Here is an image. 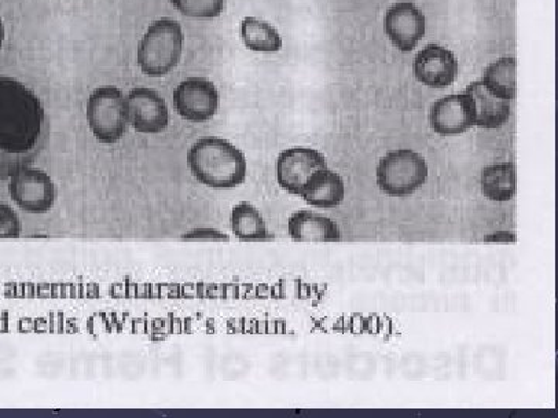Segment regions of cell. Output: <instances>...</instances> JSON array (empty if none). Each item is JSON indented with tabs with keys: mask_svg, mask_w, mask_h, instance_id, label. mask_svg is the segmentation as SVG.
<instances>
[{
	"mask_svg": "<svg viewBox=\"0 0 558 418\" xmlns=\"http://www.w3.org/2000/svg\"><path fill=\"white\" fill-rule=\"evenodd\" d=\"M49 137L50 121L38 95L21 81L0 76V180L32 167Z\"/></svg>",
	"mask_w": 558,
	"mask_h": 418,
	"instance_id": "obj_1",
	"label": "cell"
},
{
	"mask_svg": "<svg viewBox=\"0 0 558 418\" xmlns=\"http://www.w3.org/2000/svg\"><path fill=\"white\" fill-rule=\"evenodd\" d=\"M186 163L193 177L213 189H233L245 182L248 163L233 143L218 137L201 138L189 150Z\"/></svg>",
	"mask_w": 558,
	"mask_h": 418,
	"instance_id": "obj_2",
	"label": "cell"
},
{
	"mask_svg": "<svg viewBox=\"0 0 558 418\" xmlns=\"http://www.w3.org/2000/svg\"><path fill=\"white\" fill-rule=\"evenodd\" d=\"M183 44L185 35L178 21L163 17L153 22L138 44V67L149 78H163L178 67Z\"/></svg>",
	"mask_w": 558,
	"mask_h": 418,
	"instance_id": "obj_3",
	"label": "cell"
},
{
	"mask_svg": "<svg viewBox=\"0 0 558 418\" xmlns=\"http://www.w3.org/2000/svg\"><path fill=\"white\" fill-rule=\"evenodd\" d=\"M377 185L389 197L413 196L428 179V164L411 149L391 150L381 157L376 171Z\"/></svg>",
	"mask_w": 558,
	"mask_h": 418,
	"instance_id": "obj_4",
	"label": "cell"
},
{
	"mask_svg": "<svg viewBox=\"0 0 558 418\" xmlns=\"http://www.w3.org/2000/svg\"><path fill=\"white\" fill-rule=\"evenodd\" d=\"M86 115L92 134L105 145L120 142L130 126L126 97L113 86L97 87L92 91Z\"/></svg>",
	"mask_w": 558,
	"mask_h": 418,
	"instance_id": "obj_5",
	"label": "cell"
},
{
	"mask_svg": "<svg viewBox=\"0 0 558 418\" xmlns=\"http://www.w3.org/2000/svg\"><path fill=\"white\" fill-rule=\"evenodd\" d=\"M9 193L14 204L27 214H47L57 204L58 190L46 171L27 167L11 175Z\"/></svg>",
	"mask_w": 558,
	"mask_h": 418,
	"instance_id": "obj_6",
	"label": "cell"
},
{
	"mask_svg": "<svg viewBox=\"0 0 558 418\" xmlns=\"http://www.w3.org/2000/svg\"><path fill=\"white\" fill-rule=\"evenodd\" d=\"M175 112L191 123H205L216 115L219 94L215 84L207 78H189L175 87L172 95Z\"/></svg>",
	"mask_w": 558,
	"mask_h": 418,
	"instance_id": "obj_7",
	"label": "cell"
},
{
	"mask_svg": "<svg viewBox=\"0 0 558 418\" xmlns=\"http://www.w3.org/2000/svg\"><path fill=\"white\" fill-rule=\"evenodd\" d=\"M323 168H328V163L317 149L304 146L286 149L277 160L278 185L293 196H301L312 175Z\"/></svg>",
	"mask_w": 558,
	"mask_h": 418,
	"instance_id": "obj_8",
	"label": "cell"
},
{
	"mask_svg": "<svg viewBox=\"0 0 558 418\" xmlns=\"http://www.w3.org/2000/svg\"><path fill=\"white\" fill-rule=\"evenodd\" d=\"M384 30L396 49L410 53L424 38L427 21L414 3L398 2L385 13Z\"/></svg>",
	"mask_w": 558,
	"mask_h": 418,
	"instance_id": "obj_9",
	"label": "cell"
},
{
	"mask_svg": "<svg viewBox=\"0 0 558 418\" xmlns=\"http://www.w3.org/2000/svg\"><path fill=\"white\" fill-rule=\"evenodd\" d=\"M128 121L140 134H160L170 124L167 102L148 87L132 89L126 97Z\"/></svg>",
	"mask_w": 558,
	"mask_h": 418,
	"instance_id": "obj_10",
	"label": "cell"
},
{
	"mask_svg": "<svg viewBox=\"0 0 558 418\" xmlns=\"http://www.w3.org/2000/svg\"><path fill=\"white\" fill-rule=\"evenodd\" d=\"M413 72L418 83L424 86L446 89L458 78L457 54L438 44H428L414 58Z\"/></svg>",
	"mask_w": 558,
	"mask_h": 418,
	"instance_id": "obj_11",
	"label": "cell"
},
{
	"mask_svg": "<svg viewBox=\"0 0 558 418\" xmlns=\"http://www.w3.org/2000/svg\"><path fill=\"white\" fill-rule=\"evenodd\" d=\"M475 104L468 91L447 95L429 109V126L439 135L464 134L475 127Z\"/></svg>",
	"mask_w": 558,
	"mask_h": 418,
	"instance_id": "obj_12",
	"label": "cell"
},
{
	"mask_svg": "<svg viewBox=\"0 0 558 418\" xmlns=\"http://www.w3.org/2000/svg\"><path fill=\"white\" fill-rule=\"evenodd\" d=\"M290 239L296 242H339L341 231L332 219L312 212L310 209H300L293 212L288 220Z\"/></svg>",
	"mask_w": 558,
	"mask_h": 418,
	"instance_id": "obj_13",
	"label": "cell"
},
{
	"mask_svg": "<svg viewBox=\"0 0 558 418\" xmlns=\"http://www.w3.org/2000/svg\"><path fill=\"white\" fill-rule=\"evenodd\" d=\"M468 94L475 104V126L481 130H499L508 123L510 101L495 97L486 89L481 79L469 84Z\"/></svg>",
	"mask_w": 558,
	"mask_h": 418,
	"instance_id": "obj_14",
	"label": "cell"
},
{
	"mask_svg": "<svg viewBox=\"0 0 558 418\" xmlns=\"http://www.w3.org/2000/svg\"><path fill=\"white\" fill-rule=\"evenodd\" d=\"M344 196L347 186L343 179L336 171L323 168L312 175L300 197L312 207L336 208L344 200Z\"/></svg>",
	"mask_w": 558,
	"mask_h": 418,
	"instance_id": "obj_15",
	"label": "cell"
},
{
	"mask_svg": "<svg viewBox=\"0 0 558 418\" xmlns=\"http://www.w3.org/2000/svg\"><path fill=\"white\" fill-rule=\"evenodd\" d=\"M481 193L492 201H509L517 194V170L513 163H495L483 168Z\"/></svg>",
	"mask_w": 558,
	"mask_h": 418,
	"instance_id": "obj_16",
	"label": "cell"
},
{
	"mask_svg": "<svg viewBox=\"0 0 558 418\" xmlns=\"http://www.w3.org/2000/svg\"><path fill=\"white\" fill-rule=\"evenodd\" d=\"M231 231L234 236L244 242L271 241V234L267 230L266 220L258 208L248 201H241L233 208L230 216Z\"/></svg>",
	"mask_w": 558,
	"mask_h": 418,
	"instance_id": "obj_17",
	"label": "cell"
},
{
	"mask_svg": "<svg viewBox=\"0 0 558 418\" xmlns=\"http://www.w3.org/2000/svg\"><path fill=\"white\" fill-rule=\"evenodd\" d=\"M481 83L495 97L512 101L517 95V60L512 57L499 58L484 70Z\"/></svg>",
	"mask_w": 558,
	"mask_h": 418,
	"instance_id": "obj_18",
	"label": "cell"
},
{
	"mask_svg": "<svg viewBox=\"0 0 558 418\" xmlns=\"http://www.w3.org/2000/svg\"><path fill=\"white\" fill-rule=\"evenodd\" d=\"M241 38L248 50L258 53H277L282 47L281 35L277 28L258 17H245L241 22Z\"/></svg>",
	"mask_w": 558,
	"mask_h": 418,
	"instance_id": "obj_19",
	"label": "cell"
},
{
	"mask_svg": "<svg viewBox=\"0 0 558 418\" xmlns=\"http://www.w3.org/2000/svg\"><path fill=\"white\" fill-rule=\"evenodd\" d=\"M172 7L191 20H216L226 10L227 0H170Z\"/></svg>",
	"mask_w": 558,
	"mask_h": 418,
	"instance_id": "obj_20",
	"label": "cell"
},
{
	"mask_svg": "<svg viewBox=\"0 0 558 418\" xmlns=\"http://www.w3.org/2000/svg\"><path fill=\"white\" fill-rule=\"evenodd\" d=\"M21 219L10 205L0 204V239H17L21 236Z\"/></svg>",
	"mask_w": 558,
	"mask_h": 418,
	"instance_id": "obj_21",
	"label": "cell"
},
{
	"mask_svg": "<svg viewBox=\"0 0 558 418\" xmlns=\"http://www.w3.org/2000/svg\"><path fill=\"white\" fill-rule=\"evenodd\" d=\"M182 241H216V242H229L230 237L226 233L216 229H209V226H201V229H193L186 231L180 237Z\"/></svg>",
	"mask_w": 558,
	"mask_h": 418,
	"instance_id": "obj_22",
	"label": "cell"
},
{
	"mask_svg": "<svg viewBox=\"0 0 558 418\" xmlns=\"http://www.w3.org/2000/svg\"><path fill=\"white\" fill-rule=\"evenodd\" d=\"M515 234L509 233V231H498V233L488 234L484 242H505V244H509V242H515Z\"/></svg>",
	"mask_w": 558,
	"mask_h": 418,
	"instance_id": "obj_23",
	"label": "cell"
},
{
	"mask_svg": "<svg viewBox=\"0 0 558 418\" xmlns=\"http://www.w3.org/2000/svg\"><path fill=\"white\" fill-rule=\"evenodd\" d=\"M3 42H5V25H3V21L0 20V49H2Z\"/></svg>",
	"mask_w": 558,
	"mask_h": 418,
	"instance_id": "obj_24",
	"label": "cell"
}]
</instances>
